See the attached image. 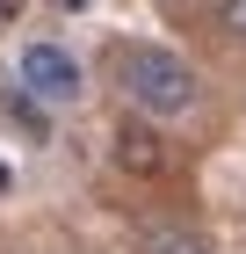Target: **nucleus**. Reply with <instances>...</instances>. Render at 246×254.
I'll use <instances>...</instances> for the list:
<instances>
[{
  "label": "nucleus",
  "mask_w": 246,
  "mask_h": 254,
  "mask_svg": "<svg viewBox=\"0 0 246 254\" xmlns=\"http://www.w3.org/2000/svg\"><path fill=\"white\" fill-rule=\"evenodd\" d=\"M116 80H123V95H131L138 117H189L196 95H203L196 65L181 51H167V44H131L123 65H116Z\"/></svg>",
  "instance_id": "nucleus-1"
},
{
  "label": "nucleus",
  "mask_w": 246,
  "mask_h": 254,
  "mask_svg": "<svg viewBox=\"0 0 246 254\" xmlns=\"http://www.w3.org/2000/svg\"><path fill=\"white\" fill-rule=\"evenodd\" d=\"M15 73H22V95L44 102V109H73V102L87 95V73H80V59L65 44H22Z\"/></svg>",
  "instance_id": "nucleus-2"
},
{
  "label": "nucleus",
  "mask_w": 246,
  "mask_h": 254,
  "mask_svg": "<svg viewBox=\"0 0 246 254\" xmlns=\"http://www.w3.org/2000/svg\"><path fill=\"white\" fill-rule=\"evenodd\" d=\"M116 160H123V167H131V175H167V145H159V131H152V124H123V131H116Z\"/></svg>",
  "instance_id": "nucleus-3"
},
{
  "label": "nucleus",
  "mask_w": 246,
  "mask_h": 254,
  "mask_svg": "<svg viewBox=\"0 0 246 254\" xmlns=\"http://www.w3.org/2000/svg\"><path fill=\"white\" fill-rule=\"evenodd\" d=\"M145 254H210V240L189 225H159V233H145Z\"/></svg>",
  "instance_id": "nucleus-4"
},
{
  "label": "nucleus",
  "mask_w": 246,
  "mask_h": 254,
  "mask_svg": "<svg viewBox=\"0 0 246 254\" xmlns=\"http://www.w3.org/2000/svg\"><path fill=\"white\" fill-rule=\"evenodd\" d=\"M217 29L232 44H246V0H217Z\"/></svg>",
  "instance_id": "nucleus-5"
},
{
  "label": "nucleus",
  "mask_w": 246,
  "mask_h": 254,
  "mask_svg": "<svg viewBox=\"0 0 246 254\" xmlns=\"http://www.w3.org/2000/svg\"><path fill=\"white\" fill-rule=\"evenodd\" d=\"M15 15H22V0H0V29H15Z\"/></svg>",
  "instance_id": "nucleus-6"
}]
</instances>
